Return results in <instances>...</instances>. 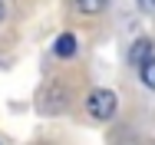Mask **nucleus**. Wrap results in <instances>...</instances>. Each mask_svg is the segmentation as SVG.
I'll return each mask as SVG.
<instances>
[{"instance_id": "obj_7", "label": "nucleus", "mask_w": 155, "mask_h": 145, "mask_svg": "<svg viewBox=\"0 0 155 145\" xmlns=\"http://www.w3.org/2000/svg\"><path fill=\"white\" fill-rule=\"evenodd\" d=\"M139 3H142L145 10H155V0H139Z\"/></svg>"}, {"instance_id": "obj_8", "label": "nucleus", "mask_w": 155, "mask_h": 145, "mask_svg": "<svg viewBox=\"0 0 155 145\" xmlns=\"http://www.w3.org/2000/svg\"><path fill=\"white\" fill-rule=\"evenodd\" d=\"M3 17H7V3L0 0V23H3Z\"/></svg>"}, {"instance_id": "obj_2", "label": "nucleus", "mask_w": 155, "mask_h": 145, "mask_svg": "<svg viewBox=\"0 0 155 145\" xmlns=\"http://www.w3.org/2000/svg\"><path fill=\"white\" fill-rule=\"evenodd\" d=\"M66 109H69V89H66V83H50V86L40 92V112L60 116Z\"/></svg>"}, {"instance_id": "obj_6", "label": "nucleus", "mask_w": 155, "mask_h": 145, "mask_svg": "<svg viewBox=\"0 0 155 145\" xmlns=\"http://www.w3.org/2000/svg\"><path fill=\"white\" fill-rule=\"evenodd\" d=\"M139 76H142V83L149 89H155V53L145 59V63H139Z\"/></svg>"}, {"instance_id": "obj_3", "label": "nucleus", "mask_w": 155, "mask_h": 145, "mask_svg": "<svg viewBox=\"0 0 155 145\" xmlns=\"http://www.w3.org/2000/svg\"><path fill=\"white\" fill-rule=\"evenodd\" d=\"M76 50H79V40L73 36V33H63L60 40L53 43V53L56 56H63V59H69V56H76Z\"/></svg>"}, {"instance_id": "obj_5", "label": "nucleus", "mask_w": 155, "mask_h": 145, "mask_svg": "<svg viewBox=\"0 0 155 145\" xmlns=\"http://www.w3.org/2000/svg\"><path fill=\"white\" fill-rule=\"evenodd\" d=\"M73 3H76V10H79V13L96 17V13H102V10H106V3H109V0H73Z\"/></svg>"}, {"instance_id": "obj_4", "label": "nucleus", "mask_w": 155, "mask_h": 145, "mask_svg": "<svg viewBox=\"0 0 155 145\" xmlns=\"http://www.w3.org/2000/svg\"><path fill=\"white\" fill-rule=\"evenodd\" d=\"M152 56V40H135L132 43V66H139V63H145V59Z\"/></svg>"}, {"instance_id": "obj_1", "label": "nucleus", "mask_w": 155, "mask_h": 145, "mask_svg": "<svg viewBox=\"0 0 155 145\" xmlns=\"http://www.w3.org/2000/svg\"><path fill=\"white\" fill-rule=\"evenodd\" d=\"M116 109H119V99H116V92L112 89H93L89 96H86V112L93 119H99V122H106V119L116 116Z\"/></svg>"}]
</instances>
